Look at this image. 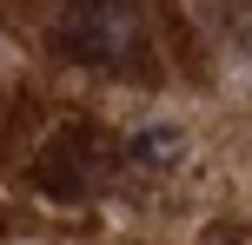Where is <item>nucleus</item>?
Masks as SVG:
<instances>
[{
    "mask_svg": "<svg viewBox=\"0 0 252 245\" xmlns=\"http://www.w3.org/2000/svg\"><path fill=\"white\" fill-rule=\"evenodd\" d=\"M53 47L80 66H126L146 47L139 0H66L60 27H53Z\"/></svg>",
    "mask_w": 252,
    "mask_h": 245,
    "instance_id": "obj_1",
    "label": "nucleus"
},
{
    "mask_svg": "<svg viewBox=\"0 0 252 245\" xmlns=\"http://www.w3.org/2000/svg\"><path fill=\"white\" fill-rule=\"evenodd\" d=\"M106 159H113V146H106L93 126H73V133H60V139L47 146L40 186H47L53 199H80V192H93V179L106 172Z\"/></svg>",
    "mask_w": 252,
    "mask_h": 245,
    "instance_id": "obj_2",
    "label": "nucleus"
},
{
    "mask_svg": "<svg viewBox=\"0 0 252 245\" xmlns=\"http://www.w3.org/2000/svg\"><path fill=\"white\" fill-rule=\"evenodd\" d=\"M126 159H139V166H173V159H186V126L146 119V126L126 139Z\"/></svg>",
    "mask_w": 252,
    "mask_h": 245,
    "instance_id": "obj_3",
    "label": "nucleus"
}]
</instances>
